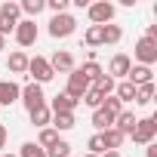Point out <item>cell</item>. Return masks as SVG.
<instances>
[{"label":"cell","instance_id":"obj_1","mask_svg":"<svg viewBox=\"0 0 157 157\" xmlns=\"http://www.w3.org/2000/svg\"><path fill=\"white\" fill-rule=\"evenodd\" d=\"M19 3H13V0H6V3H0V37H10L19 25Z\"/></svg>","mask_w":157,"mask_h":157},{"label":"cell","instance_id":"obj_2","mask_svg":"<svg viewBox=\"0 0 157 157\" xmlns=\"http://www.w3.org/2000/svg\"><path fill=\"white\" fill-rule=\"evenodd\" d=\"M74 31H77V19H74V16L62 13V16H52V19H49V37L65 40V37H71Z\"/></svg>","mask_w":157,"mask_h":157},{"label":"cell","instance_id":"obj_3","mask_svg":"<svg viewBox=\"0 0 157 157\" xmlns=\"http://www.w3.org/2000/svg\"><path fill=\"white\" fill-rule=\"evenodd\" d=\"M129 136H132L136 145H151L154 136H157V117H142V120H136V126H132Z\"/></svg>","mask_w":157,"mask_h":157},{"label":"cell","instance_id":"obj_4","mask_svg":"<svg viewBox=\"0 0 157 157\" xmlns=\"http://www.w3.org/2000/svg\"><path fill=\"white\" fill-rule=\"evenodd\" d=\"M28 74L34 77L31 83H37V86H43V83H49L52 80V68H49V62L43 59V56H34V59H28Z\"/></svg>","mask_w":157,"mask_h":157},{"label":"cell","instance_id":"obj_5","mask_svg":"<svg viewBox=\"0 0 157 157\" xmlns=\"http://www.w3.org/2000/svg\"><path fill=\"white\" fill-rule=\"evenodd\" d=\"M86 13H90V22L93 25H111L114 22V3H108V0H99V3H90L86 6Z\"/></svg>","mask_w":157,"mask_h":157},{"label":"cell","instance_id":"obj_6","mask_svg":"<svg viewBox=\"0 0 157 157\" xmlns=\"http://www.w3.org/2000/svg\"><path fill=\"white\" fill-rule=\"evenodd\" d=\"M86 90H90V80L80 74V68H74L71 74H68V86H65V96H71L74 102H80L83 96H86Z\"/></svg>","mask_w":157,"mask_h":157},{"label":"cell","instance_id":"obj_7","mask_svg":"<svg viewBox=\"0 0 157 157\" xmlns=\"http://www.w3.org/2000/svg\"><path fill=\"white\" fill-rule=\"evenodd\" d=\"M16 43L19 46H34L37 43V22L34 19H19V25H16Z\"/></svg>","mask_w":157,"mask_h":157},{"label":"cell","instance_id":"obj_8","mask_svg":"<svg viewBox=\"0 0 157 157\" xmlns=\"http://www.w3.org/2000/svg\"><path fill=\"white\" fill-rule=\"evenodd\" d=\"M19 99H22V105L28 108V114L46 105V96H43V86H37V83H28V86H22V96H19Z\"/></svg>","mask_w":157,"mask_h":157},{"label":"cell","instance_id":"obj_9","mask_svg":"<svg viewBox=\"0 0 157 157\" xmlns=\"http://www.w3.org/2000/svg\"><path fill=\"white\" fill-rule=\"evenodd\" d=\"M132 56L139 59V65H145V68H151V65L157 62V40H148V37H142V40L136 43V49H132Z\"/></svg>","mask_w":157,"mask_h":157},{"label":"cell","instance_id":"obj_10","mask_svg":"<svg viewBox=\"0 0 157 157\" xmlns=\"http://www.w3.org/2000/svg\"><path fill=\"white\" fill-rule=\"evenodd\" d=\"M46 62H49L52 74H59V71H62V74H71V71L77 68V65H74V56H71L68 49H56V52H52V59H46Z\"/></svg>","mask_w":157,"mask_h":157},{"label":"cell","instance_id":"obj_11","mask_svg":"<svg viewBox=\"0 0 157 157\" xmlns=\"http://www.w3.org/2000/svg\"><path fill=\"white\" fill-rule=\"evenodd\" d=\"M129 68H132V59H129L126 52H117V56L111 59V65H108V77H111V80H114V77H120V80H126Z\"/></svg>","mask_w":157,"mask_h":157},{"label":"cell","instance_id":"obj_12","mask_svg":"<svg viewBox=\"0 0 157 157\" xmlns=\"http://www.w3.org/2000/svg\"><path fill=\"white\" fill-rule=\"evenodd\" d=\"M22 96V86L16 80H0V108H10L13 102H19Z\"/></svg>","mask_w":157,"mask_h":157},{"label":"cell","instance_id":"obj_13","mask_svg":"<svg viewBox=\"0 0 157 157\" xmlns=\"http://www.w3.org/2000/svg\"><path fill=\"white\" fill-rule=\"evenodd\" d=\"M126 80H129L132 86L154 83V71H151V68H145V65H132V68H129V74H126Z\"/></svg>","mask_w":157,"mask_h":157},{"label":"cell","instance_id":"obj_14","mask_svg":"<svg viewBox=\"0 0 157 157\" xmlns=\"http://www.w3.org/2000/svg\"><path fill=\"white\" fill-rule=\"evenodd\" d=\"M46 108H49L52 114H74V108H77V102H74L71 96H65V93H59V96H56V99H52V102H49Z\"/></svg>","mask_w":157,"mask_h":157},{"label":"cell","instance_id":"obj_15","mask_svg":"<svg viewBox=\"0 0 157 157\" xmlns=\"http://www.w3.org/2000/svg\"><path fill=\"white\" fill-rule=\"evenodd\" d=\"M99 139H102V145H105V151H120V145H123V132L120 129H114V126H108L105 132H99Z\"/></svg>","mask_w":157,"mask_h":157},{"label":"cell","instance_id":"obj_16","mask_svg":"<svg viewBox=\"0 0 157 157\" xmlns=\"http://www.w3.org/2000/svg\"><path fill=\"white\" fill-rule=\"evenodd\" d=\"M114 99H117L120 105H126V102H136V86H132L129 80H120V83H114Z\"/></svg>","mask_w":157,"mask_h":157},{"label":"cell","instance_id":"obj_17","mask_svg":"<svg viewBox=\"0 0 157 157\" xmlns=\"http://www.w3.org/2000/svg\"><path fill=\"white\" fill-rule=\"evenodd\" d=\"M136 120H139V117H136L132 111H126V108H123V111L114 117V129H120L123 136H129V132H132V126H136Z\"/></svg>","mask_w":157,"mask_h":157},{"label":"cell","instance_id":"obj_18","mask_svg":"<svg viewBox=\"0 0 157 157\" xmlns=\"http://www.w3.org/2000/svg\"><path fill=\"white\" fill-rule=\"evenodd\" d=\"M120 37H123V28L120 25H102V46H114V43H120Z\"/></svg>","mask_w":157,"mask_h":157},{"label":"cell","instance_id":"obj_19","mask_svg":"<svg viewBox=\"0 0 157 157\" xmlns=\"http://www.w3.org/2000/svg\"><path fill=\"white\" fill-rule=\"evenodd\" d=\"M6 68H10V74H25V71H28V52H22V49H16V52L10 56V62H6Z\"/></svg>","mask_w":157,"mask_h":157},{"label":"cell","instance_id":"obj_20","mask_svg":"<svg viewBox=\"0 0 157 157\" xmlns=\"http://www.w3.org/2000/svg\"><path fill=\"white\" fill-rule=\"evenodd\" d=\"M74 123H77V117L74 114H52V129L56 132H68V129H74Z\"/></svg>","mask_w":157,"mask_h":157},{"label":"cell","instance_id":"obj_21","mask_svg":"<svg viewBox=\"0 0 157 157\" xmlns=\"http://www.w3.org/2000/svg\"><path fill=\"white\" fill-rule=\"evenodd\" d=\"M19 10H22L28 19H37V16L46 10V0H22V3H19Z\"/></svg>","mask_w":157,"mask_h":157},{"label":"cell","instance_id":"obj_22","mask_svg":"<svg viewBox=\"0 0 157 157\" xmlns=\"http://www.w3.org/2000/svg\"><path fill=\"white\" fill-rule=\"evenodd\" d=\"M31 123L37 126V129H46L49 123H52V111L43 105V108H37V111H31Z\"/></svg>","mask_w":157,"mask_h":157},{"label":"cell","instance_id":"obj_23","mask_svg":"<svg viewBox=\"0 0 157 157\" xmlns=\"http://www.w3.org/2000/svg\"><path fill=\"white\" fill-rule=\"evenodd\" d=\"M154 83H142V86H136V102L139 105H151L154 102Z\"/></svg>","mask_w":157,"mask_h":157},{"label":"cell","instance_id":"obj_24","mask_svg":"<svg viewBox=\"0 0 157 157\" xmlns=\"http://www.w3.org/2000/svg\"><path fill=\"white\" fill-rule=\"evenodd\" d=\"M93 126H96L99 132H105L108 126H114V117H111L108 111H102V108H99V111H93Z\"/></svg>","mask_w":157,"mask_h":157},{"label":"cell","instance_id":"obj_25","mask_svg":"<svg viewBox=\"0 0 157 157\" xmlns=\"http://www.w3.org/2000/svg\"><path fill=\"white\" fill-rule=\"evenodd\" d=\"M80 74H83V77H86V80H90V86H93V83H96V80H99V77H102V74H105V71H102V65H99V62H86V65H83V68H80Z\"/></svg>","mask_w":157,"mask_h":157},{"label":"cell","instance_id":"obj_26","mask_svg":"<svg viewBox=\"0 0 157 157\" xmlns=\"http://www.w3.org/2000/svg\"><path fill=\"white\" fill-rule=\"evenodd\" d=\"M56 142H59V132H56L52 126H46V129H40V136H37V145H40L43 151H46V148H52Z\"/></svg>","mask_w":157,"mask_h":157},{"label":"cell","instance_id":"obj_27","mask_svg":"<svg viewBox=\"0 0 157 157\" xmlns=\"http://www.w3.org/2000/svg\"><path fill=\"white\" fill-rule=\"evenodd\" d=\"M83 40H86V46H102V25H90Z\"/></svg>","mask_w":157,"mask_h":157},{"label":"cell","instance_id":"obj_28","mask_svg":"<svg viewBox=\"0 0 157 157\" xmlns=\"http://www.w3.org/2000/svg\"><path fill=\"white\" fill-rule=\"evenodd\" d=\"M46 157H71V145L65 139H59L52 148H46Z\"/></svg>","mask_w":157,"mask_h":157},{"label":"cell","instance_id":"obj_29","mask_svg":"<svg viewBox=\"0 0 157 157\" xmlns=\"http://www.w3.org/2000/svg\"><path fill=\"white\" fill-rule=\"evenodd\" d=\"M93 90H99L102 96H114V80H111V77H108V74H102V77H99V80L93 83Z\"/></svg>","mask_w":157,"mask_h":157},{"label":"cell","instance_id":"obj_30","mask_svg":"<svg viewBox=\"0 0 157 157\" xmlns=\"http://www.w3.org/2000/svg\"><path fill=\"white\" fill-rule=\"evenodd\" d=\"M83 102H86L93 111H99V108H102V102H105V96H102L99 90H93V86H90V90H86V96H83Z\"/></svg>","mask_w":157,"mask_h":157},{"label":"cell","instance_id":"obj_31","mask_svg":"<svg viewBox=\"0 0 157 157\" xmlns=\"http://www.w3.org/2000/svg\"><path fill=\"white\" fill-rule=\"evenodd\" d=\"M19 157H46V151H43L37 142H25L22 151H19Z\"/></svg>","mask_w":157,"mask_h":157},{"label":"cell","instance_id":"obj_32","mask_svg":"<svg viewBox=\"0 0 157 157\" xmlns=\"http://www.w3.org/2000/svg\"><path fill=\"white\" fill-rule=\"evenodd\" d=\"M102 111H108L111 117H117V114L123 111V105H120V102H117L114 96H105V102H102Z\"/></svg>","mask_w":157,"mask_h":157},{"label":"cell","instance_id":"obj_33","mask_svg":"<svg viewBox=\"0 0 157 157\" xmlns=\"http://www.w3.org/2000/svg\"><path fill=\"white\" fill-rule=\"evenodd\" d=\"M86 148H90L86 154H99V157L105 154V145H102V139H99V132H96V136H90V142H86Z\"/></svg>","mask_w":157,"mask_h":157},{"label":"cell","instance_id":"obj_34","mask_svg":"<svg viewBox=\"0 0 157 157\" xmlns=\"http://www.w3.org/2000/svg\"><path fill=\"white\" fill-rule=\"evenodd\" d=\"M46 10H49L52 16H62V13L68 10V0H46Z\"/></svg>","mask_w":157,"mask_h":157},{"label":"cell","instance_id":"obj_35","mask_svg":"<svg viewBox=\"0 0 157 157\" xmlns=\"http://www.w3.org/2000/svg\"><path fill=\"white\" fill-rule=\"evenodd\" d=\"M6 139H10V132H6L3 123H0V148H6Z\"/></svg>","mask_w":157,"mask_h":157},{"label":"cell","instance_id":"obj_36","mask_svg":"<svg viewBox=\"0 0 157 157\" xmlns=\"http://www.w3.org/2000/svg\"><path fill=\"white\" fill-rule=\"evenodd\" d=\"M145 154H148V157H157V145H154V142H151V145H145Z\"/></svg>","mask_w":157,"mask_h":157},{"label":"cell","instance_id":"obj_37","mask_svg":"<svg viewBox=\"0 0 157 157\" xmlns=\"http://www.w3.org/2000/svg\"><path fill=\"white\" fill-rule=\"evenodd\" d=\"M102 157H120V151H105Z\"/></svg>","mask_w":157,"mask_h":157},{"label":"cell","instance_id":"obj_38","mask_svg":"<svg viewBox=\"0 0 157 157\" xmlns=\"http://www.w3.org/2000/svg\"><path fill=\"white\" fill-rule=\"evenodd\" d=\"M0 49H6V37H0Z\"/></svg>","mask_w":157,"mask_h":157},{"label":"cell","instance_id":"obj_39","mask_svg":"<svg viewBox=\"0 0 157 157\" xmlns=\"http://www.w3.org/2000/svg\"><path fill=\"white\" fill-rule=\"evenodd\" d=\"M0 157H19V154H0Z\"/></svg>","mask_w":157,"mask_h":157},{"label":"cell","instance_id":"obj_40","mask_svg":"<svg viewBox=\"0 0 157 157\" xmlns=\"http://www.w3.org/2000/svg\"><path fill=\"white\" fill-rule=\"evenodd\" d=\"M83 157H99V154H83Z\"/></svg>","mask_w":157,"mask_h":157}]
</instances>
